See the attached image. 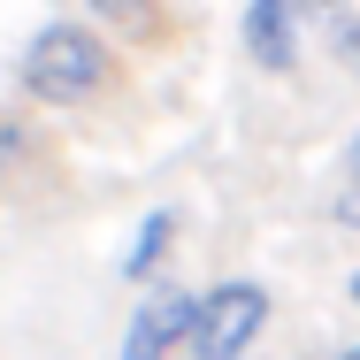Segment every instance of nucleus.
Masks as SVG:
<instances>
[{
    "label": "nucleus",
    "instance_id": "1",
    "mask_svg": "<svg viewBox=\"0 0 360 360\" xmlns=\"http://www.w3.org/2000/svg\"><path fill=\"white\" fill-rule=\"evenodd\" d=\"M15 84L31 92V100H46V108H84L92 92H108L115 84V62H108V46L84 31V23H39L31 31V46L15 54Z\"/></svg>",
    "mask_w": 360,
    "mask_h": 360
},
{
    "label": "nucleus",
    "instance_id": "2",
    "mask_svg": "<svg viewBox=\"0 0 360 360\" xmlns=\"http://www.w3.org/2000/svg\"><path fill=\"white\" fill-rule=\"evenodd\" d=\"M269 322V291L230 276V284L200 291V330H192V360H245Z\"/></svg>",
    "mask_w": 360,
    "mask_h": 360
},
{
    "label": "nucleus",
    "instance_id": "3",
    "mask_svg": "<svg viewBox=\"0 0 360 360\" xmlns=\"http://www.w3.org/2000/svg\"><path fill=\"white\" fill-rule=\"evenodd\" d=\"M192 330H200V299L192 291H153L123 330V360H161L169 345H192Z\"/></svg>",
    "mask_w": 360,
    "mask_h": 360
},
{
    "label": "nucleus",
    "instance_id": "4",
    "mask_svg": "<svg viewBox=\"0 0 360 360\" xmlns=\"http://www.w3.org/2000/svg\"><path fill=\"white\" fill-rule=\"evenodd\" d=\"M299 31H307V8L299 0H245L238 15V39L261 70H291L299 62Z\"/></svg>",
    "mask_w": 360,
    "mask_h": 360
},
{
    "label": "nucleus",
    "instance_id": "5",
    "mask_svg": "<svg viewBox=\"0 0 360 360\" xmlns=\"http://www.w3.org/2000/svg\"><path fill=\"white\" fill-rule=\"evenodd\" d=\"M169 238H176V215H169V207H146L139 230L123 238V261H115V269H123L131 284H139V276H153V269H161V253H169Z\"/></svg>",
    "mask_w": 360,
    "mask_h": 360
},
{
    "label": "nucleus",
    "instance_id": "6",
    "mask_svg": "<svg viewBox=\"0 0 360 360\" xmlns=\"http://www.w3.org/2000/svg\"><path fill=\"white\" fill-rule=\"evenodd\" d=\"M92 15H100V23H115V31H131V39H146V46H153V39H169V31L184 23L176 8H153V0H92Z\"/></svg>",
    "mask_w": 360,
    "mask_h": 360
},
{
    "label": "nucleus",
    "instance_id": "7",
    "mask_svg": "<svg viewBox=\"0 0 360 360\" xmlns=\"http://www.w3.org/2000/svg\"><path fill=\"white\" fill-rule=\"evenodd\" d=\"M322 31H330V54L360 77V8H330V23H322Z\"/></svg>",
    "mask_w": 360,
    "mask_h": 360
},
{
    "label": "nucleus",
    "instance_id": "8",
    "mask_svg": "<svg viewBox=\"0 0 360 360\" xmlns=\"http://www.w3.org/2000/svg\"><path fill=\"white\" fill-rule=\"evenodd\" d=\"M338 222H360V184L345 192V200H338Z\"/></svg>",
    "mask_w": 360,
    "mask_h": 360
},
{
    "label": "nucleus",
    "instance_id": "9",
    "mask_svg": "<svg viewBox=\"0 0 360 360\" xmlns=\"http://www.w3.org/2000/svg\"><path fill=\"white\" fill-rule=\"evenodd\" d=\"M330 360H360V338H353V345H338V353H330Z\"/></svg>",
    "mask_w": 360,
    "mask_h": 360
},
{
    "label": "nucleus",
    "instance_id": "10",
    "mask_svg": "<svg viewBox=\"0 0 360 360\" xmlns=\"http://www.w3.org/2000/svg\"><path fill=\"white\" fill-rule=\"evenodd\" d=\"M353 307H360V269H353Z\"/></svg>",
    "mask_w": 360,
    "mask_h": 360
},
{
    "label": "nucleus",
    "instance_id": "11",
    "mask_svg": "<svg viewBox=\"0 0 360 360\" xmlns=\"http://www.w3.org/2000/svg\"><path fill=\"white\" fill-rule=\"evenodd\" d=\"M353 161H360V139H353Z\"/></svg>",
    "mask_w": 360,
    "mask_h": 360
}]
</instances>
